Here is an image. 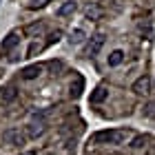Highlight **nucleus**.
Listing matches in <instances>:
<instances>
[{"mask_svg":"<svg viewBox=\"0 0 155 155\" xmlns=\"http://www.w3.org/2000/svg\"><path fill=\"white\" fill-rule=\"evenodd\" d=\"M122 60H124V53L117 49V51H113V53L109 55V67H117V64H122Z\"/></svg>","mask_w":155,"mask_h":155,"instance_id":"nucleus-11","label":"nucleus"},{"mask_svg":"<svg viewBox=\"0 0 155 155\" xmlns=\"http://www.w3.org/2000/svg\"><path fill=\"white\" fill-rule=\"evenodd\" d=\"M102 45H104V36H102V33H95V36L91 38V42H89L87 53H89V55H97V51L102 49Z\"/></svg>","mask_w":155,"mask_h":155,"instance_id":"nucleus-5","label":"nucleus"},{"mask_svg":"<svg viewBox=\"0 0 155 155\" xmlns=\"http://www.w3.org/2000/svg\"><path fill=\"white\" fill-rule=\"evenodd\" d=\"M82 40H84V31L82 29H75L71 33V45H78V42H82Z\"/></svg>","mask_w":155,"mask_h":155,"instance_id":"nucleus-15","label":"nucleus"},{"mask_svg":"<svg viewBox=\"0 0 155 155\" xmlns=\"http://www.w3.org/2000/svg\"><path fill=\"white\" fill-rule=\"evenodd\" d=\"M25 140H27V135L20 133V129H7V131H2V142L9 144V146H20V144H25Z\"/></svg>","mask_w":155,"mask_h":155,"instance_id":"nucleus-2","label":"nucleus"},{"mask_svg":"<svg viewBox=\"0 0 155 155\" xmlns=\"http://www.w3.org/2000/svg\"><path fill=\"white\" fill-rule=\"evenodd\" d=\"M60 38H62V33L55 31V33H51V36H49V42H47V45H53V42H58Z\"/></svg>","mask_w":155,"mask_h":155,"instance_id":"nucleus-18","label":"nucleus"},{"mask_svg":"<svg viewBox=\"0 0 155 155\" xmlns=\"http://www.w3.org/2000/svg\"><path fill=\"white\" fill-rule=\"evenodd\" d=\"M40 29H42V25H40V22H36V25H29V27H27L25 33H27V36H31V33H36V31H40Z\"/></svg>","mask_w":155,"mask_h":155,"instance_id":"nucleus-16","label":"nucleus"},{"mask_svg":"<svg viewBox=\"0 0 155 155\" xmlns=\"http://www.w3.org/2000/svg\"><path fill=\"white\" fill-rule=\"evenodd\" d=\"M18 42H20V33L11 31L9 36H7V38L2 40V45H0V51H11V49L18 45Z\"/></svg>","mask_w":155,"mask_h":155,"instance_id":"nucleus-6","label":"nucleus"},{"mask_svg":"<svg viewBox=\"0 0 155 155\" xmlns=\"http://www.w3.org/2000/svg\"><path fill=\"white\" fill-rule=\"evenodd\" d=\"M144 140H146L144 135H137V137H133V142H131V146H142V144H144Z\"/></svg>","mask_w":155,"mask_h":155,"instance_id":"nucleus-19","label":"nucleus"},{"mask_svg":"<svg viewBox=\"0 0 155 155\" xmlns=\"http://www.w3.org/2000/svg\"><path fill=\"white\" fill-rule=\"evenodd\" d=\"M73 11H75V2H73V0H69V2H64V5L58 9V16L64 18V16H71Z\"/></svg>","mask_w":155,"mask_h":155,"instance_id":"nucleus-10","label":"nucleus"},{"mask_svg":"<svg viewBox=\"0 0 155 155\" xmlns=\"http://www.w3.org/2000/svg\"><path fill=\"white\" fill-rule=\"evenodd\" d=\"M129 133L126 131H100L91 137V142H109V144H120L124 142Z\"/></svg>","mask_w":155,"mask_h":155,"instance_id":"nucleus-1","label":"nucleus"},{"mask_svg":"<svg viewBox=\"0 0 155 155\" xmlns=\"http://www.w3.org/2000/svg\"><path fill=\"white\" fill-rule=\"evenodd\" d=\"M133 91H135L137 95L149 93V91H151V80H149V75H140L137 80L133 82Z\"/></svg>","mask_w":155,"mask_h":155,"instance_id":"nucleus-3","label":"nucleus"},{"mask_svg":"<svg viewBox=\"0 0 155 155\" xmlns=\"http://www.w3.org/2000/svg\"><path fill=\"white\" fill-rule=\"evenodd\" d=\"M82 87H84L82 78H78V80H75V84H71V97H80V93H82Z\"/></svg>","mask_w":155,"mask_h":155,"instance_id":"nucleus-12","label":"nucleus"},{"mask_svg":"<svg viewBox=\"0 0 155 155\" xmlns=\"http://www.w3.org/2000/svg\"><path fill=\"white\" fill-rule=\"evenodd\" d=\"M42 133H45V124H29L27 126V137H40Z\"/></svg>","mask_w":155,"mask_h":155,"instance_id":"nucleus-9","label":"nucleus"},{"mask_svg":"<svg viewBox=\"0 0 155 155\" xmlns=\"http://www.w3.org/2000/svg\"><path fill=\"white\" fill-rule=\"evenodd\" d=\"M42 64H31V67H25L22 71H20V75H22V80H36V78L42 73Z\"/></svg>","mask_w":155,"mask_h":155,"instance_id":"nucleus-4","label":"nucleus"},{"mask_svg":"<svg viewBox=\"0 0 155 155\" xmlns=\"http://www.w3.org/2000/svg\"><path fill=\"white\" fill-rule=\"evenodd\" d=\"M100 7H89V9H87V18L89 20H97V18H100Z\"/></svg>","mask_w":155,"mask_h":155,"instance_id":"nucleus-14","label":"nucleus"},{"mask_svg":"<svg viewBox=\"0 0 155 155\" xmlns=\"http://www.w3.org/2000/svg\"><path fill=\"white\" fill-rule=\"evenodd\" d=\"M16 95H18L16 87H5L2 91H0V97H2V102H5V104L13 102V100H16Z\"/></svg>","mask_w":155,"mask_h":155,"instance_id":"nucleus-7","label":"nucleus"},{"mask_svg":"<svg viewBox=\"0 0 155 155\" xmlns=\"http://www.w3.org/2000/svg\"><path fill=\"white\" fill-rule=\"evenodd\" d=\"M40 49H42V47L38 45V42H33V45L29 47V51H27V55H29V58H31V55H36V53L40 51Z\"/></svg>","mask_w":155,"mask_h":155,"instance_id":"nucleus-17","label":"nucleus"},{"mask_svg":"<svg viewBox=\"0 0 155 155\" xmlns=\"http://www.w3.org/2000/svg\"><path fill=\"white\" fill-rule=\"evenodd\" d=\"M22 155H36V151H25Z\"/></svg>","mask_w":155,"mask_h":155,"instance_id":"nucleus-20","label":"nucleus"},{"mask_svg":"<svg viewBox=\"0 0 155 155\" xmlns=\"http://www.w3.org/2000/svg\"><path fill=\"white\" fill-rule=\"evenodd\" d=\"M107 95H109V91L107 89H102V87H97L93 93H91V104H100L107 100Z\"/></svg>","mask_w":155,"mask_h":155,"instance_id":"nucleus-8","label":"nucleus"},{"mask_svg":"<svg viewBox=\"0 0 155 155\" xmlns=\"http://www.w3.org/2000/svg\"><path fill=\"white\" fill-rule=\"evenodd\" d=\"M49 2H51V0H31V2H29V9H31V11L42 9V7H47Z\"/></svg>","mask_w":155,"mask_h":155,"instance_id":"nucleus-13","label":"nucleus"}]
</instances>
